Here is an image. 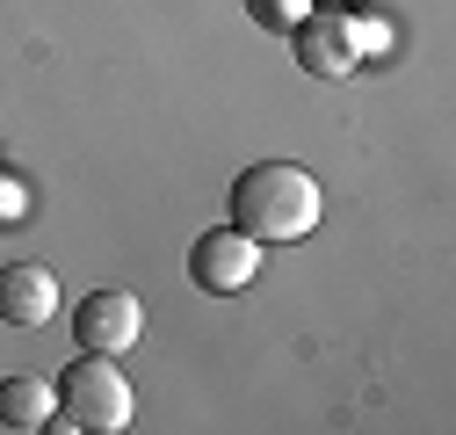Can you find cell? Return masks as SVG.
I'll return each instance as SVG.
<instances>
[{
    "label": "cell",
    "instance_id": "5b68a950",
    "mask_svg": "<svg viewBox=\"0 0 456 435\" xmlns=\"http://www.w3.org/2000/svg\"><path fill=\"white\" fill-rule=\"evenodd\" d=\"M73 334L87 356H131V341L145 334V305L131 291H94L73 305Z\"/></svg>",
    "mask_w": 456,
    "mask_h": 435
},
{
    "label": "cell",
    "instance_id": "7a4b0ae2",
    "mask_svg": "<svg viewBox=\"0 0 456 435\" xmlns=\"http://www.w3.org/2000/svg\"><path fill=\"white\" fill-rule=\"evenodd\" d=\"M51 392L66 399V421L87 428V435L131 428V377L109 363V356H87V349H80V363H66V377H59Z\"/></svg>",
    "mask_w": 456,
    "mask_h": 435
},
{
    "label": "cell",
    "instance_id": "9c48e42d",
    "mask_svg": "<svg viewBox=\"0 0 456 435\" xmlns=\"http://www.w3.org/2000/svg\"><path fill=\"white\" fill-rule=\"evenodd\" d=\"M22 218H29V182L0 175V226H22Z\"/></svg>",
    "mask_w": 456,
    "mask_h": 435
},
{
    "label": "cell",
    "instance_id": "52a82bcc",
    "mask_svg": "<svg viewBox=\"0 0 456 435\" xmlns=\"http://www.w3.org/2000/svg\"><path fill=\"white\" fill-rule=\"evenodd\" d=\"M0 421L8 428H51L59 421V392L44 377H0Z\"/></svg>",
    "mask_w": 456,
    "mask_h": 435
},
{
    "label": "cell",
    "instance_id": "6da1fadb",
    "mask_svg": "<svg viewBox=\"0 0 456 435\" xmlns=\"http://www.w3.org/2000/svg\"><path fill=\"white\" fill-rule=\"evenodd\" d=\"M232 226L261 247H290L319 226V182L297 160H261L232 182Z\"/></svg>",
    "mask_w": 456,
    "mask_h": 435
},
{
    "label": "cell",
    "instance_id": "277c9868",
    "mask_svg": "<svg viewBox=\"0 0 456 435\" xmlns=\"http://www.w3.org/2000/svg\"><path fill=\"white\" fill-rule=\"evenodd\" d=\"M189 276H196V291H210V298H232V291H247V283L261 276V240H247L240 226H217V233H203V240L189 247Z\"/></svg>",
    "mask_w": 456,
    "mask_h": 435
},
{
    "label": "cell",
    "instance_id": "3957f363",
    "mask_svg": "<svg viewBox=\"0 0 456 435\" xmlns=\"http://www.w3.org/2000/svg\"><path fill=\"white\" fill-rule=\"evenodd\" d=\"M290 44H297L305 73H319V80H348L362 66V51H370L362 22L348 15V0H333V8H305L297 29H290Z\"/></svg>",
    "mask_w": 456,
    "mask_h": 435
},
{
    "label": "cell",
    "instance_id": "ba28073f",
    "mask_svg": "<svg viewBox=\"0 0 456 435\" xmlns=\"http://www.w3.org/2000/svg\"><path fill=\"white\" fill-rule=\"evenodd\" d=\"M312 8V0H247V15L261 22V29H282V37H290L297 29V15Z\"/></svg>",
    "mask_w": 456,
    "mask_h": 435
},
{
    "label": "cell",
    "instance_id": "8992f818",
    "mask_svg": "<svg viewBox=\"0 0 456 435\" xmlns=\"http://www.w3.org/2000/svg\"><path fill=\"white\" fill-rule=\"evenodd\" d=\"M51 312H59V276L37 261H8L0 268V319L8 326H44Z\"/></svg>",
    "mask_w": 456,
    "mask_h": 435
}]
</instances>
